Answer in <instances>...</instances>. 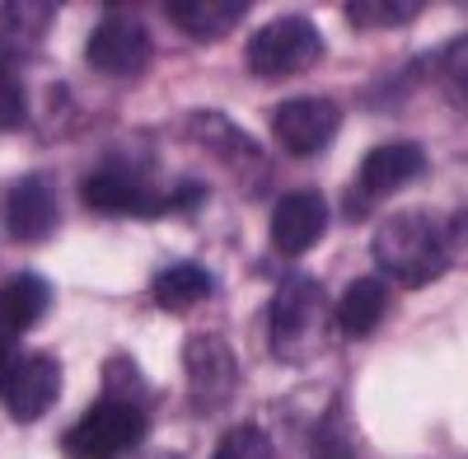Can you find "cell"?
<instances>
[{"label":"cell","instance_id":"1","mask_svg":"<svg viewBox=\"0 0 468 459\" xmlns=\"http://www.w3.org/2000/svg\"><path fill=\"white\" fill-rule=\"evenodd\" d=\"M375 262L384 277H394L403 286H431L450 272L454 249L450 235L431 211H399L375 230Z\"/></svg>","mask_w":468,"mask_h":459},{"label":"cell","instance_id":"2","mask_svg":"<svg viewBox=\"0 0 468 459\" xmlns=\"http://www.w3.org/2000/svg\"><path fill=\"white\" fill-rule=\"evenodd\" d=\"M267 328H271V352L282 361L319 357L333 333V304H328L324 286L314 277H286L282 291L271 295Z\"/></svg>","mask_w":468,"mask_h":459},{"label":"cell","instance_id":"3","mask_svg":"<svg viewBox=\"0 0 468 459\" xmlns=\"http://www.w3.org/2000/svg\"><path fill=\"white\" fill-rule=\"evenodd\" d=\"M319 57H324V33L314 28V19L282 15L249 37L244 61L262 80H291V75H304L309 66H319Z\"/></svg>","mask_w":468,"mask_h":459},{"label":"cell","instance_id":"4","mask_svg":"<svg viewBox=\"0 0 468 459\" xmlns=\"http://www.w3.org/2000/svg\"><path fill=\"white\" fill-rule=\"evenodd\" d=\"M150 412L141 403H122V399H99L80 422L61 436V450L70 459H117L145 441Z\"/></svg>","mask_w":468,"mask_h":459},{"label":"cell","instance_id":"5","mask_svg":"<svg viewBox=\"0 0 468 459\" xmlns=\"http://www.w3.org/2000/svg\"><path fill=\"white\" fill-rule=\"evenodd\" d=\"M150 28L145 19L127 15V10H108L94 33H90V43H85V61L90 70L108 75V80H136V75L150 66Z\"/></svg>","mask_w":468,"mask_h":459},{"label":"cell","instance_id":"6","mask_svg":"<svg viewBox=\"0 0 468 459\" xmlns=\"http://www.w3.org/2000/svg\"><path fill=\"white\" fill-rule=\"evenodd\" d=\"M183 375H187L192 412L207 417L229 403L234 385H239V361H234V347L220 333H197L183 342Z\"/></svg>","mask_w":468,"mask_h":459},{"label":"cell","instance_id":"7","mask_svg":"<svg viewBox=\"0 0 468 459\" xmlns=\"http://www.w3.org/2000/svg\"><path fill=\"white\" fill-rule=\"evenodd\" d=\"M342 127V108L337 99H324V94H304V99H286L277 112H271V136L286 155H319V150L333 145Z\"/></svg>","mask_w":468,"mask_h":459},{"label":"cell","instance_id":"8","mask_svg":"<svg viewBox=\"0 0 468 459\" xmlns=\"http://www.w3.org/2000/svg\"><path fill=\"white\" fill-rule=\"evenodd\" d=\"M15 422H37L43 412H52V403L61 399V361L52 352H28L15 361L10 379L0 385Z\"/></svg>","mask_w":468,"mask_h":459},{"label":"cell","instance_id":"9","mask_svg":"<svg viewBox=\"0 0 468 459\" xmlns=\"http://www.w3.org/2000/svg\"><path fill=\"white\" fill-rule=\"evenodd\" d=\"M0 220H5V235L15 244H43L52 230H57V193L48 178H19L5 187V202H0Z\"/></svg>","mask_w":468,"mask_h":459},{"label":"cell","instance_id":"10","mask_svg":"<svg viewBox=\"0 0 468 459\" xmlns=\"http://www.w3.org/2000/svg\"><path fill=\"white\" fill-rule=\"evenodd\" d=\"M328 230V197L314 193V187H300V193H286L277 207H271V249L300 258L309 253Z\"/></svg>","mask_w":468,"mask_h":459},{"label":"cell","instance_id":"11","mask_svg":"<svg viewBox=\"0 0 468 459\" xmlns=\"http://www.w3.org/2000/svg\"><path fill=\"white\" fill-rule=\"evenodd\" d=\"M80 197L90 211H103V216H160L165 211V197L154 187H145L141 174H132L122 165H108V169L90 174Z\"/></svg>","mask_w":468,"mask_h":459},{"label":"cell","instance_id":"12","mask_svg":"<svg viewBox=\"0 0 468 459\" xmlns=\"http://www.w3.org/2000/svg\"><path fill=\"white\" fill-rule=\"evenodd\" d=\"M421 174H426V150L417 141L375 145L361 160V178H356V187H351V202L356 197H388V193H399V187H408Z\"/></svg>","mask_w":468,"mask_h":459},{"label":"cell","instance_id":"13","mask_svg":"<svg viewBox=\"0 0 468 459\" xmlns=\"http://www.w3.org/2000/svg\"><path fill=\"white\" fill-rule=\"evenodd\" d=\"M52 15L57 5H37V0H10V5H0V57L10 61H28L37 57L43 48V37L52 28Z\"/></svg>","mask_w":468,"mask_h":459},{"label":"cell","instance_id":"14","mask_svg":"<svg viewBox=\"0 0 468 459\" xmlns=\"http://www.w3.org/2000/svg\"><path fill=\"white\" fill-rule=\"evenodd\" d=\"M169 19L197 43H220L225 33H234L249 15V0H169Z\"/></svg>","mask_w":468,"mask_h":459},{"label":"cell","instance_id":"15","mask_svg":"<svg viewBox=\"0 0 468 459\" xmlns=\"http://www.w3.org/2000/svg\"><path fill=\"white\" fill-rule=\"evenodd\" d=\"M384 310H388V286L379 277H356L337 300L333 328H342L346 337H370L384 324Z\"/></svg>","mask_w":468,"mask_h":459},{"label":"cell","instance_id":"16","mask_svg":"<svg viewBox=\"0 0 468 459\" xmlns=\"http://www.w3.org/2000/svg\"><path fill=\"white\" fill-rule=\"evenodd\" d=\"M52 304V286L37 277V272H15L5 286H0V328L5 333H28L37 319L48 315Z\"/></svg>","mask_w":468,"mask_h":459},{"label":"cell","instance_id":"17","mask_svg":"<svg viewBox=\"0 0 468 459\" xmlns=\"http://www.w3.org/2000/svg\"><path fill=\"white\" fill-rule=\"evenodd\" d=\"M211 291H216V277L207 272L202 262H174V267H165V272L154 277V286H150L154 304H160V310H169V315H183V310H192V304H202Z\"/></svg>","mask_w":468,"mask_h":459},{"label":"cell","instance_id":"18","mask_svg":"<svg viewBox=\"0 0 468 459\" xmlns=\"http://www.w3.org/2000/svg\"><path fill=\"white\" fill-rule=\"evenodd\" d=\"M192 136H197L207 150H216V155H225V165H234L239 160V169H253V174H262L267 178V160H262V150L234 127L229 118H211V112H197V118H192V127H187Z\"/></svg>","mask_w":468,"mask_h":459},{"label":"cell","instance_id":"19","mask_svg":"<svg viewBox=\"0 0 468 459\" xmlns=\"http://www.w3.org/2000/svg\"><path fill=\"white\" fill-rule=\"evenodd\" d=\"M342 10L356 28H403L421 15V5H408V0H346Z\"/></svg>","mask_w":468,"mask_h":459},{"label":"cell","instance_id":"20","mask_svg":"<svg viewBox=\"0 0 468 459\" xmlns=\"http://www.w3.org/2000/svg\"><path fill=\"white\" fill-rule=\"evenodd\" d=\"M211 459H271V441L258 422H239L216 441Z\"/></svg>","mask_w":468,"mask_h":459},{"label":"cell","instance_id":"21","mask_svg":"<svg viewBox=\"0 0 468 459\" xmlns=\"http://www.w3.org/2000/svg\"><path fill=\"white\" fill-rule=\"evenodd\" d=\"M314 459H361L351 445V427L342 422V403H333L324 422L314 427Z\"/></svg>","mask_w":468,"mask_h":459},{"label":"cell","instance_id":"22","mask_svg":"<svg viewBox=\"0 0 468 459\" xmlns=\"http://www.w3.org/2000/svg\"><path fill=\"white\" fill-rule=\"evenodd\" d=\"M103 385H108L103 399H122V403H141L145 408V379H141L132 357H112L103 366Z\"/></svg>","mask_w":468,"mask_h":459},{"label":"cell","instance_id":"23","mask_svg":"<svg viewBox=\"0 0 468 459\" xmlns=\"http://www.w3.org/2000/svg\"><path fill=\"white\" fill-rule=\"evenodd\" d=\"M28 123V99L10 66H0V132H19Z\"/></svg>","mask_w":468,"mask_h":459},{"label":"cell","instance_id":"24","mask_svg":"<svg viewBox=\"0 0 468 459\" xmlns=\"http://www.w3.org/2000/svg\"><path fill=\"white\" fill-rule=\"evenodd\" d=\"M15 361H19V347H15V333H5V328H0V385H5V379H10Z\"/></svg>","mask_w":468,"mask_h":459},{"label":"cell","instance_id":"25","mask_svg":"<svg viewBox=\"0 0 468 459\" xmlns=\"http://www.w3.org/2000/svg\"><path fill=\"white\" fill-rule=\"evenodd\" d=\"M145 459H183V454H174V450H154V454H145Z\"/></svg>","mask_w":468,"mask_h":459}]
</instances>
